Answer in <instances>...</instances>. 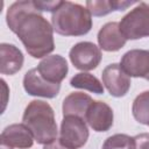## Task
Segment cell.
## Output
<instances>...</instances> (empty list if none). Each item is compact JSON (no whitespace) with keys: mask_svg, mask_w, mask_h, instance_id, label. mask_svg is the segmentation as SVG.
Returning a JSON list of instances; mask_svg holds the SVG:
<instances>
[{"mask_svg":"<svg viewBox=\"0 0 149 149\" xmlns=\"http://www.w3.org/2000/svg\"><path fill=\"white\" fill-rule=\"evenodd\" d=\"M6 22L31 57L43 58L54 51V28L36 8L34 1L23 0L10 5Z\"/></svg>","mask_w":149,"mask_h":149,"instance_id":"obj_1","label":"cell"},{"mask_svg":"<svg viewBox=\"0 0 149 149\" xmlns=\"http://www.w3.org/2000/svg\"><path fill=\"white\" fill-rule=\"evenodd\" d=\"M22 123L31 132L40 144L51 143L57 139L58 129L52 107L42 100H33L26 107Z\"/></svg>","mask_w":149,"mask_h":149,"instance_id":"obj_2","label":"cell"},{"mask_svg":"<svg viewBox=\"0 0 149 149\" xmlns=\"http://www.w3.org/2000/svg\"><path fill=\"white\" fill-rule=\"evenodd\" d=\"M51 26L62 36H81L91 30L92 15L79 3L62 1L51 15Z\"/></svg>","mask_w":149,"mask_h":149,"instance_id":"obj_3","label":"cell"},{"mask_svg":"<svg viewBox=\"0 0 149 149\" xmlns=\"http://www.w3.org/2000/svg\"><path fill=\"white\" fill-rule=\"evenodd\" d=\"M121 34L126 40H139L149 36V5L139 2L119 22Z\"/></svg>","mask_w":149,"mask_h":149,"instance_id":"obj_4","label":"cell"},{"mask_svg":"<svg viewBox=\"0 0 149 149\" xmlns=\"http://www.w3.org/2000/svg\"><path fill=\"white\" fill-rule=\"evenodd\" d=\"M86 121L74 115L63 116L59 130V141L69 149L81 148L88 139Z\"/></svg>","mask_w":149,"mask_h":149,"instance_id":"obj_5","label":"cell"},{"mask_svg":"<svg viewBox=\"0 0 149 149\" xmlns=\"http://www.w3.org/2000/svg\"><path fill=\"white\" fill-rule=\"evenodd\" d=\"M69 57L73 66L78 70L90 71L95 69L102 58L101 50L92 42H79L74 44L70 52Z\"/></svg>","mask_w":149,"mask_h":149,"instance_id":"obj_6","label":"cell"},{"mask_svg":"<svg viewBox=\"0 0 149 149\" xmlns=\"http://www.w3.org/2000/svg\"><path fill=\"white\" fill-rule=\"evenodd\" d=\"M102 84L108 90L109 94L116 98L123 97L130 88V77L121 69L120 64L112 63L102 71Z\"/></svg>","mask_w":149,"mask_h":149,"instance_id":"obj_7","label":"cell"},{"mask_svg":"<svg viewBox=\"0 0 149 149\" xmlns=\"http://www.w3.org/2000/svg\"><path fill=\"white\" fill-rule=\"evenodd\" d=\"M34 140L31 132L23 123L9 125L0 135L1 149H28L33 146Z\"/></svg>","mask_w":149,"mask_h":149,"instance_id":"obj_8","label":"cell"},{"mask_svg":"<svg viewBox=\"0 0 149 149\" xmlns=\"http://www.w3.org/2000/svg\"><path fill=\"white\" fill-rule=\"evenodd\" d=\"M120 66L129 77L147 79L149 76V50L133 49L127 51L121 58Z\"/></svg>","mask_w":149,"mask_h":149,"instance_id":"obj_9","label":"cell"},{"mask_svg":"<svg viewBox=\"0 0 149 149\" xmlns=\"http://www.w3.org/2000/svg\"><path fill=\"white\" fill-rule=\"evenodd\" d=\"M23 88L29 95L55 98L61 90V84H52L41 77L37 69H30L23 77Z\"/></svg>","mask_w":149,"mask_h":149,"instance_id":"obj_10","label":"cell"},{"mask_svg":"<svg viewBox=\"0 0 149 149\" xmlns=\"http://www.w3.org/2000/svg\"><path fill=\"white\" fill-rule=\"evenodd\" d=\"M113 109L109 107V105L100 100H93L85 116V121L88 123V126L99 133L109 130V128L113 126Z\"/></svg>","mask_w":149,"mask_h":149,"instance_id":"obj_11","label":"cell"},{"mask_svg":"<svg viewBox=\"0 0 149 149\" xmlns=\"http://www.w3.org/2000/svg\"><path fill=\"white\" fill-rule=\"evenodd\" d=\"M36 69L42 78L52 84H61L69 71L68 62L61 55H51L44 57L38 63Z\"/></svg>","mask_w":149,"mask_h":149,"instance_id":"obj_12","label":"cell"},{"mask_svg":"<svg viewBox=\"0 0 149 149\" xmlns=\"http://www.w3.org/2000/svg\"><path fill=\"white\" fill-rule=\"evenodd\" d=\"M99 48L105 51H118L125 47L127 40L120 31L118 22H107L98 33Z\"/></svg>","mask_w":149,"mask_h":149,"instance_id":"obj_13","label":"cell"},{"mask_svg":"<svg viewBox=\"0 0 149 149\" xmlns=\"http://www.w3.org/2000/svg\"><path fill=\"white\" fill-rule=\"evenodd\" d=\"M23 54L14 44H0V72L1 74H14L23 65Z\"/></svg>","mask_w":149,"mask_h":149,"instance_id":"obj_14","label":"cell"},{"mask_svg":"<svg viewBox=\"0 0 149 149\" xmlns=\"http://www.w3.org/2000/svg\"><path fill=\"white\" fill-rule=\"evenodd\" d=\"M93 102V99L83 92H72L63 100V116L74 115L85 120L86 112L90 105Z\"/></svg>","mask_w":149,"mask_h":149,"instance_id":"obj_15","label":"cell"},{"mask_svg":"<svg viewBox=\"0 0 149 149\" xmlns=\"http://www.w3.org/2000/svg\"><path fill=\"white\" fill-rule=\"evenodd\" d=\"M134 3H137V2L136 1H123V0H121V1H118V0H109V1L93 0V1H91V0H88V1H86V8L90 10L91 15L104 16L114 10H125L127 7H129Z\"/></svg>","mask_w":149,"mask_h":149,"instance_id":"obj_16","label":"cell"},{"mask_svg":"<svg viewBox=\"0 0 149 149\" xmlns=\"http://www.w3.org/2000/svg\"><path fill=\"white\" fill-rule=\"evenodd\" d=\"M70 85L72 87H76V88L87 90V91L95 93V94H102L104 93V85L101 84V81L95 76H93L88 72L76 73L71 78Z\"/></svg>","mask_w":149,"mask_h":149,"instance_id":"obj_17","label":"cell"},{"mask_svg":"<svg viewBox=\"0 0 149 149\" xmlns=\"http://www.w3.org/2000/svg\"><path fill=\"white\" fill-rule=\"evenodd\" d=\"M132 112L137 122L149 126V91L140 93L134 99Z\"/></svg>","mask_w":149,"mask_h":149,"instance_id":"obj_18","label":"cell"},{"mask_svg":"<svg viewBox=\"0 0 149 149\" xmlns=\"http://www.w3.org/2000/svg\"><path fill=\"white\" fill-rule=\"evenodd\" d=\"M102 149H135V140L127 134H114L105 140Z\"/></svg>","mask_w":149,"mask_h":149,"instance_id":"obj_19","label":"cell"},{"mask_svg":"<svg viewBox=\"0 0 149 149\" xmlns=\"http://www.w3.org/2000/svg\"><path fill=\"white\" fill-rule=\"evenodd\" d=\"M34 3L36 8L40 12H55L62 3V1H40V0H34Z\"/></svg>","mask_w":149,"mask_h":149,"instance_id":"obj_20","label":"cell"},{"mask_svg":"<svg viewBox=\"0 0 149 149\" xmlns=\"http://www.w3.org/2000/svg\"><path fill=\"white\" fill-rule=\"evenodd\" d=\"M135 149H149V133H142L134 136Z\"/></svg>","mask_w":149,"mask_h":149,"instance_id":"obj_21","label":"cell"},{"mask_svg":"<svg viewBox=\"0 0 149 149\" xmlns=\"http://www.w3.org/2000/svg\"><path fill=\"white\" fill-rule=\"evenodd\" d=\"M43 149H69L66 148L65 146H63L59 141V139H56L55 141H52L51 143H48V144H44Z\"/></svg>","mask_w":149,"mask_h":149,"instance_id":"obj_22","label":"cell"},{"mask_svg":"<svg viewBox=\"0 0 149 149\" xmlns=\"http://www.w3.org/2000/svg\"><path fill=\"white\" fill-rule=\"evenodd\" d=\"M147 80H149V76H148V78H147Z\"/></svg>","mask_w":149,"mask_h":149,"instance_id":"obj_23","label":"cell"}]
</instances>
